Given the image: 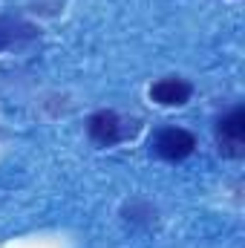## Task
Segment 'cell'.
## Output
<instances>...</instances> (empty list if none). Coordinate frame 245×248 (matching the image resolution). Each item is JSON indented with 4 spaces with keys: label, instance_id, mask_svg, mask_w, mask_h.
Masks as SVG:
<instances>
[{
    "label": "cell",
    "instance_id": "obj_5",
    "mask_svg": "<svg viewBox=\"0 0 245 248\" xmlns=\"http://www.w3.org/2000/svg\"><path fill=\"white\" fill-rule=\"evenodd\" d=\"M38 38V29L32 23H23V20H0V52L3 49H12V46H20L26 41Z\"/></svg>",
    "mask_w": 245,
    "mask_h": 248
},
{
    "label": "cell",
    "instance_id": "obj_2",
    "mask_svg": "<svg viewBox=\"0 0 245 248\" xmlns=\"http://www.w3.org/2000/svg\"><path fill=\"white\" fill-rule=\"evenodd\" d=\"M216 144L219 153L228 159L245 156V107H234L228 116L216 122Z\"/></svg>",
    "mask_w": 245,
    "mask_h": 248
},
{
    "label": "cell",
    "instance_id": "obj_4",
    "mask_svg": "<svg viewBox=\"0 0 245 248\" xmlns=\"http://www.w3.org/2000/svg\"><path fill=\"white\" fill-rule=\"evenodd\" d=\"M193 95V87L184 81V78H176V75H168V78H159L153 87H150V98L162 107H184Z\"/></svg>",
    "mask_w": 245,
    "mask_h": 248
},
{
    "label": "cell",
    "instance_id": "obj_3",
    "mask_svg": "<svg viewBox=\"0 0 245 248\" xmlns=\"http://www.w3.org/2000/svg\"><path fill=\"white\" fill-rule=\"evenodd\" d=\"M153 150H156V156H162L168 162H182L196 150V136L182 127H168L153 139Z\"/></svg>",
    "mask_w": 245,
    "mask_h": 248
},
{
    "label": "cell",
    "instance_id": "obj_1",
    "mask_svg": "<svg viewBox=\"0 0 245 248\" xmlns=\"http://www.w3.org/2000/svg\"><path fill=\"white\" fill-rule=\"evenodd\" d=\"M138 130H141L138 119H124L116 110H98V113H92L90 122H87L90 139H92L95 144H101V147H113V144H119V141H127V139H133Z\"/></svg>",
    "mask_w": 245,
    "mask_h": 248
}]
</instances>
